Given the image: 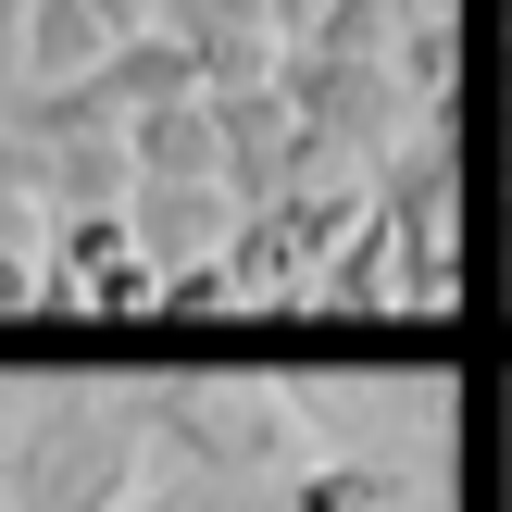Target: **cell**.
Returning <instances> with one entry per match:
<instances>
[{
    "label": "cell",
    "mask_w": 512,
    "mask_h": 512,
    "mask_svg": "<svg viewBox=\"0 0 512 512\" xmlns=\"http://www.w3.org/2000/svg\"><path fill=\"white\" fill-rule=\"evenodd\" d=\"M125 413H138V438L163 450V463H188V475H225V488H250V500H275L300 463H313V413H300L288 388H263V375L138 388Z\"/></svg>",
    "instance_id": "cell-1"
},
{
    "label": "cell",
    "mask_w": 512,
    "mask_h": 512,
    "mask_svg": "<svg viewBox=\"0 0 512 512\" xmlns=\"http://www.w3.org/2000/svg\"><path fill=\"white\" fill-rule=\"evenodd\" d=\"M138 475H150V438L100 388H50L25 438H0V512H125Z\"/></svg>",
    "instance_id": "cell-2"
},
{
    "label": "cell",
    "mask_w": 512,
    "mask_h": 512,
    "mask_svg": "<svg viewBox=\"0 0 512 512\" xmlns=\"http://www.w3.org/2000/svg\"><path fill=\"white\" fill-rule=\"evenodd\" d=\"M150 288H163V275H150V263H113V275H88V288H75V300H88V313H150Z\"/></svg>",
    "instance_id": "cell-11"
},
{
    "label": "cell",
    "mask_w": 512,
    "mask_h": 512,
    "mask_svg": "<svg viewBox=\"0 0 512 512\" xmlns=\"http://www.w3.org/2000/svg\"><path fill=\"white\" fill-rule=\"evenodd\" d=\"M125 163H138V188H225L213 100H163V113H125Z\"/></svg>",
    "instance_id": "cell-3"
},
{
    "label": "cell",
    "mask_w": 512,
    "mask_h": 512,
    "mask_svg": "<svg viewBox=\"0 0 512 512\" xmlns=\"http://www.w3.org/2000/svg\"><path fill=\"white\" fill-rule=\"evenodd\" d=\"M225 313H250L225 263H175L163 288H150V325H225Z\"/></svg>",
    "instance_id": "cell-8"
},
{
    "label": "cell",
    "mask_w": 512,
    "mask_h": 512,
    "mask_svg": "<svg viewBox=\"0 0 512 512\" xmlns=\"http://www.w3.org/2000/svg\"><path fill=\"white\" fill-rule=\"evenodd\" d=\"M0 88H25V0H0Z\"/></svg>",
    "instance_id": "cell-13"
},
{
    "label": "cell",
    "mask_w": 512,
    "mask_h": 512,
    "mask_svg": "<svg viewBox=\"0 0 512 512\" xmlns=\"http://www.w3.org/2000/svg\"><path fill=\"white\" fill-rule=\"evenodd\" d=\"M125 225H138V263L175 275V263H213V250H225L238 200H225V188H138V200H125Z\"/></svg>",
    "instance_id": "cell-4"
},
{
    "label": "cell",
    "mask_w": 512,
    "mask_h": 512,
    "mask_svg": "<svg viewBox=\"0 0 512 512\" xmlns=\"http://www.w3.org/2000/svg\"><path fill=\"white\" fill-rule=\"evenodd\" d=\"M125 512H275V500L225 488V475H188V463H163V475H138V500H125Z\"/></svg>",
    "instance_id": "cell-9"
},
{
    "label": "cell",
    "mask_w": 512,
    "mask_h": 512,
    "mask_svg": "<svg viewBox=\"0 0 512 512\" xmlns=\"http://www.w3.org/2000/svg\"><path fill=\"white\" fill-rule=\"evenodd\" d=\"M63 288H88V275H113V263H138V225L125 213H50V250H38Z\"/></svg>",
    "instance_id": "cell-7"
},
{
    "label": "cell",
    "mask_w": 512,
    "mask_h": 512,
    "mask_svg": "<svg viewBox=\"0 0 512 512\" xmlns=\"http://www.w3.org/2000/svg\"><path fill=\"white\" fill-rule=\"evenodd\" d=\"M100 25L75 13V0H25V88H75V75H100Z\"/></svg>",
    "instance_id": "cell-6"
},
{
    "label": "cell",
    "mask_w": 512,
    "mask_h": 512,
    "mask_svg": "<svg viewBox=\"0 0 512 512\" xmlns=\"http://www.w3.org/2000/svg\"><path fill=\"white\" fill-rule=\"evenodd\" d=\"M25 313H75V288L38 263V250H0V325H25Z\"/></svg>",
    "instance_id": "cell-10"
},
{
    "label": "cell",
    "mask_w": 512,
    "mask_h": 512,
    "mask_svg": "<svg viewBox=\"0 0 512 512\" xmlns=\"http://www.w3.org/2000/svg\"><path fill=\"white\" fill-rule=\"evenodd\" d=\"M275 512H400V475H388V450H313L275 488Z\"/></svg>",
    "instance_id": "cell-5"
},
{
    "label": "cell",
    "mask_w": 512,
    "mask_h": 512,
    "mask_svg": "<svg viewBox=\"0 0 512 512\" xmlns=\"http://www.w3.org/2000/svg\"><path fill=\"white\" fill-rule=\"evenodd\" d=\"M75 13H88L100 38H150V13H163V0H75Z\"/></svg>",
    "instance_id": "cell-12"
}]
</instances>
